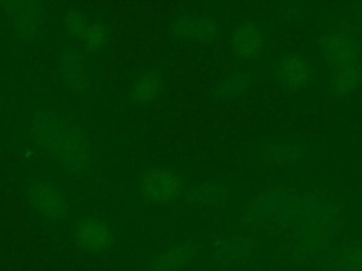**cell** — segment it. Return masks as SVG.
<instances>
[{"instance_id": "cell-1", "label": "cell", "mask_w": 362, "mask_h": 271, "mask_svg": "<svg viewBox=\"0 0 362 271\" xmlns=\"http://www.w3.org/2000/svg\"><path fill=\"white\" fill-rule=\"evenodd\" d=\"M31 134L47 155L66 167L82 168L90 158L92 151L86 136L58 116L37 114L31 121Z\"/></svg>"}, {"instance_id": "cell-2", "label": "cell", "mask_w": 362, "mask_h": 271, "mask_svg": "<svg viewBox=\"0 0 362 271\" xmlns=\"http://www.w3.org/2000/svg\"><path fill=\"white\" fill-rule=\"evenodd\" d=\"M24 196L33 213L48 224H62L71 215V202L66 192L48 178L27 179Z\"/></svg>"}, {"instance_id": "cell-3", "label": "cell", "mask_w": 362, "mask_h": 271, "mask_svg": "<svg viewBox=\"0 0 362 271\" xmlns=\"http://www.w3.org/2000/svg\"><path fill=\"white\" fill-rule=\"evenodd\" d=\"M61 25L68 40L81 48L98 49L106 44L107 31L93 16L69 11L62 17Z\"/></svg>"}, {"instance_id": "cell-4", "label": "cell", "mask_w": 362, "mask_h": 271, "mask_svg": "<svg viewBox=\"0 0 362 271\" xmlns=\"http://www.w3.org/2000/svg\"><path fill=\"white\" fill-rule=\"evenodd\" d=\"M75 246L86 255H99L107 250L112 233L107 222L98 215L82 217L74 229Z\"/></svg>"}, {"instance_id": "cell-5", "label": "cell", "mask_w": 362, "mask_h": 271, "mask_svg": "<svg viewBox=\"0 0 362 271\" xmlns=\"http://www.w3.org/2000/svg\"><path fill=\"white\" fill-rule=\"evenodd\" d=\"M7 21L14 40L20 44H31L40 35V10L37 4L31 1H16L8 4Z\"/></svg>"}, {"instance_id": "cell-6", "label": "cell", "mask_w": 362, "mask_h": 271, "mask_svg": "<svg viewBox=\"0 0 362 271\" xmlns=\"http://www.w3.org/2000/svg\"><path fill=\"white\" fill-rule=\"evenodd\" d=\"M62 78L66 80V83L74 89H81L85 76H86V66L81 55L78 52H68L64 55V62L61 65Z\"/></svg>"}]
</instances>
